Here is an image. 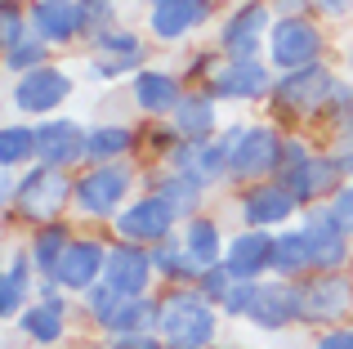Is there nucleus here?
<instances>
[{
  "label": "nucleus",
  "mask_w": 353,
  "mask_h": 349,
  "mask_svg": "<svg viewBox=\"0 0 353 349\" xmlns=\"http://www.w3.org/2000/svg\"><path fill=\"white\" fill-rule=\"evenodd\" d=\"M255 291H259V282H233L228 296L219 300V314L224 318H246L250 305H255Z\"/></svg>",
  "instance_id": "nucleus-38"
},
{
  "label": "nucleus",
  "mask_w": 353,
  "mask_h": 349,
  "mask_svg": "<svg viewBox=\"0 0 353 349\" xmlns=\"http://www.w3.org/2000/svg\"><path fill=\"white\" fill-rule=\"evenodd\" d=\"M134 108L139 112H148V117H174V108L183 103V86H179V77L174 72H165V68H143V72H134Z\"/></svg>",
  "instance_id": "nucleus-24"
},
{
  "label": "nucleus",
  "mask_w": 353,
  "mask_h": 349,
  "mask_svg": "<svg viewBox=\"0 0 353 349\" xmlns=\"http://www.w3.org/2000/svg\"><path fill=\"white\" fill-rule=\"evenodd\" d=\"M27 23L45 45H68L77 36H85L81 32V0H32Z\"/></svg>",
  "instance_id": "nucleus-23"
},
{
  "label": "nucleus",
  "mask_w": 353,
  "mask_h": 349,
  "mask_svg": "<svg viewBox=\"0 0 353 349\" xmlns=\"http://www.w3.org/2000/svg\"><path fill=\"white\" fill-rule=\"evenodd\" d=\"M201 192H206V183H197L192 174H179V170H170V174L157 179V197H161L179 219H192L201 210Z\"/></svg>",
  "instance_id": "nucleus-31"
},
{
  "label": "nucleus",
  "mask_w": 353,
  "mask_h": 349,
  "mask_svg": "<svg viewBox=\"0 0 353 349\" xmlns=\"http://www.w3.org/2000/svg\"><path fill=\"white\" fill-rule=\"evenodd\" d=\"M277 179L291 188V197L300 201V206H313V201L327 197V192H340V179H345V174H340L336 157H322V152H309V143L286 139V157H282Z\"/></svg>",
  "instance_id": "nucleus-3"
},
{
  "label": "nucleus",
  "mask_w": 353,
  "mask_h": 349,
  "mask_svg": "<svg viewBox=\"0 0 353 349\" xmlns=\"http://www.w3.org/2000/svg\"><path fill=\"white\" fill-rule=\"evenodd\" d=\"M349 77H353V45H349Z\"/></svg>",
  "instance_id": "nucleus-46"
},
{
  "label": "nucleus",
  "mask_w": 353,
  "mask_h": 349,
  "mask_svg": "<svg viewBox=\"0 0 353 349\" xmlns=\"http://www.w3.org/2000/svg\"><path fill=\"white\" fill-rule=\"evenodd\" d=\"M32 255H14L5 269V278H0V318H9L14 323L18 314L27 309V291H32Z\"/></svg>",
  "instance_id": "nucleus-30"
},
{
  "label": "nucleus",
  "mask_w": 353,
  "mask_h": 349,
  "mask_svg": "<svg viewBox=\"0 0 353 349\" xmlns=\"http://www.w3.org/2000/svg\"><path fill=\"white\" fill-rule=\"evenodd\" d=\"M304 291V323L340 327V318L353 314V282L345 273H313L300 282Z\"/></svg>",
  "instance_id": "nucleus-11"
},
{
  "label": "nucleus",
  "mask_w": 353,
  "mask_h": 349,
  "mask_svg": "<svg viewBox=\"0 0 353 349\" xmlns=\"http://www.w3.org/2000/svg\"><path fill=\"white\" fill-rule=\"evenodd\" d=\"M18 332H23L32 345H41V349H54L63 336H68V300H63V287L54 278H45L41 282V300L18 314Z\"/></svg>",
  "instance_id": "nucleus-12"
},
{
  "label": "nucleus",
  "mask_w": 353,
  "mask_h": 349,
  "mask_svg": "<svg viewBox=\"0 0 353 349\" xmlns=\"http://www.w3.org/2000/svg\"><path fill=\"white\" fill-rule=\"evenodd\" d=\"M331 215L340 219L345 233H353V183H345L340 192H331Z\"/></svg>",
  "instance_id": "nucleus-41"
},
{
  "label": "nucleus",
  "mask_w": 353,
  "mask_h": 349,
  "mask_svg": "<svg viewBox=\"0 0 353 349\" xmlns=\"http://www.w3.org/2000/svg\"><path fill=\"white\" fill-rule=\"evenodd\" d=\"M90 45H94V59H117V63H134V68L143 63V41L125 27H108V32L90 36Z\"/></svg>",
  "instance_id": "nucleus-34"
},
{
  "label": "nucleus",
  "mask_w": 353,
  "mask_h": 349,
  "mask_svg": "<svg viewBox=\"0 0 353 349\" xmlns=\"http://www.w3.org/2000/svg\"><path fill=\"white\" fill-rule=\"evenodd\" d=\"M210 9H215L210 0H157V5H148V32L165 45L183 41L210 23Z\"/></svg>",
  "instance_id": "nucleus-22"
},
{
  "label": "nucleus",
  "mask_w": 353,
  "mask_h": 349,
  "mask_svg": "<svg viewBox=\"0 0 353 349\" xmlns=\"http://www.w3.org/2000/svg\"><path fill=\"white\" fill-rule=\"evenodd\" d=\"M36 157V130L27 126H5L0 130V170H18Z\"/></svg>",
  "instance_id": "nucleus-35"
},
{
  "label": "nucleus",
  "mask_w": 353,
  "mask_h": 349,
  "mask_svg": "<svg viewBox=\"0 0 353 349\" xmlns=\"http://www.w3.org/2000/svg\"><path fill=\"white\" fill-rule=\"evenodd\" d=\"M130 148H134V130H130V126H90L85 161H94V166H103V161H121Z\"/></svg>",
  "instance_id": "nucleus-33"
},
{
  "label": "nucleus",
  "mask_w": 353,
  "mask_h": 349,
  "mask_svg": "<svg viewBox=\"0 0 353 349\" xmlns=\"http://www.w3.org/2000/svg\"><path fill=\"white\" fill-rule=\"evenodd\" d=\"M152 264H157V278L174 282V287H197L201 269L192 260V251L183 246V237H165V242L152 246Z\"/></svg>",
  "instance_id": "nucleus-27"
},
{
  "label": "nucleus",
  "mask_w": 353,
  "mask_h": 349,
  "mask_svg": "<svg viewBox=\"0 0 353 349\" xmlns=\"http://www.w3.org/2000/svg\"><path fill=\"white\" fill-rule=\"evenodd\" d=\"M68 246H72V233L54 219V224H41L36 228V237H32V264H36V273L41 278H54V269H59V260L68 255Z\"/></svg>",
  "instance_id": "nucleus-32"
},
{
  "label": "nucleus",
  "mask_w": 353,
  "mask_h": 349,
  "mask_svg": "<svg viewBox=\"0 0 353 349\" xmlns=\"http://www.w3.org/2000/svg\"><path fill=\"white\" fill-rule=\"evenodd\" d=\"M219 332V305L197 287H170L157 300V336L165 349H210Z\"/></svg>",
  "instance_id": "nucleus-1"
},
{
  "label": "nucleus",
  "mask_w": 353,
  "mask_h": 349,
  "mask_svg": "<svg viewBox=\"0 0 353 349\" xmlns=\"http://www.w3.org/2000/svg\"><path fill=\"white\" fill-rule=\"evenodd\" d=\"M336 90H340L336 72L322 68V63H309V68L282 72V81L273 86V99H277V108L291 112V117H313V112H322V108H331Z\"/></svg>",
  "instance_id": "nucleus-5"
},
{
  "label": "nucleus",
  "mask_w": 353,
  "mask_h": 349,
  "mask_svg": "<svg viewBox=\"0 0 353 349\" xmlns=\"http://www.w3.org/2000/svg\"><path fill=\"white\" fill-rule=\"evenodd\" d=\"M233 282H241V278H233V273H228V264L219 260L215 269H206V273L197 278V291H201L206 300H215V305H219V300L228 296V287H233Z\"/></svg>",
  "instance_id": "nucleus-40"
},
{
  "label": "nucleus",
  "mask_w": 353,
  "mask_h": 349,
  "mask_svg": "<svg viewBox=\"0 0 353 349\" xmlns=\"http://www.w3.org/2000/svg\"><path fill=\"white\" fill-rule=\"evenodd\" d=\"M72 90H77V81L63 68L45 63V68H32V72H23V77H14L9 99H14V108L27 112V117H50L72 99Z\"/></svg>",
  "instance_id": "nucleus-7"
},
{
  "label": "nucleus",
  "mask_w": 353,
  "mask_h": 349,
  "mask_svg": "<svg viewBox=\"0 0 353 349\" xmlns=\"http://www.w3.org/2000/svg\"><path fill=\"white\" fill-rule=\"evenodd\" d=\"M27 32H32V23L23 18V9H18L14 0H0V41H5V50L14 41H23Z\"/></svg>",
  "instance_id": "nucleus-39"
},
{
  "label": "nucleus",
  "mask_w": 353,
  "mask_h": 349,
  "mask_svg": "<svg viewBox=\"0 0 353 349\" xmlns=\"http://www.w3.org/2000/svg\"><path fill=\"white\" fill-rule=\"evenodd\" d=\"M45 63H50V45L36 32H27L23 41H14L5 50V68L14 72V77H23V72H32V68H45Z\"/></svg>",
  "instance_id": "nucleus-36"
},
{
  "label": "nucleus",
  "mask_w": 353,
  "mask_h": 349,
  "mask_svg": "<svg viewBox=\"0 0 353 349\" xmlns=\"http://www.w3.org/2000/svg\"><path fill=\"white\" fill-rule=\"evenodd\" d=\"M165 161H170V170L179 174H192L197 183H219L228 179V148L215 139H174L170 152H165Z\"/></svg>",
  "instance_id": "nucleus-19"
},
{
  "label": "nucleus",
  "mask_w": 353,
  "mask_h": 349,
  "mask_svg": "<svg viewBox=\"0 0 353 349\" xmlns=\"http://www.w3.org/2000/svg\"><path fill=\"white\" fill-rule=\"evenodd\" d=\"M273 68L259 59H228L210 72V94L215 99H237V103H255V99L273 94Z\"/></svg>",
  "instance_id": "nucleus-15"
},
{
  "label": "nucleus",
  "mask_w": 353,
  "mask_h": 349,
  "mask_svg": "<svg viewBox=\"0 0 353 349\" xmlns=\"http://www.w3.org/2000/svg\"><path fill=\"white\" fill-rule=\"evenodd\" d=\"M273 251H277V233H268V228H241L237 237H228L224 264H228L233 278L259 282L268 269H273Z\"/></svg>",
  "instance_id": "nucleus-20"
},
{
  "label": "nucleus",
  "mask_w": 353,
  "mask_h": 349,
  "mask_svg": "<svg viewBox=\"0 0 353 349\" xmlns=\"http://www.w3.org/2000/svg\"><path fill=\"white\" fill-rule=\"evenodd\" d=\"M152 278H157L152 246L121 242V246H112V251H108L103 282L117 291V296H125V300H134V296H148V291H152Z\"/></svg>",
  "instance_id": "nucleus-16"
},
{
  "label": "nucleus",
  "mask_w": 353,
  "mask_h": 349,
  "mask_svg": "<svg viewBox=\"0 0 353 349\" xmlns=\"http://www.w3.org/2000/svg\"><path fill=\"white\" fill-rule=\"evenodd\" d=\"M300 228H304V237H309V246H313V264H318V273H340L353 260L349 233L340 228V219L331 215V206L304 210V224Z\"/></svg>",
  "instance_id": "nucleus-14"
},
{
  "label": "nucleus",
  "mask_w": 353,
  "mask_h": 349,
  "mask_svg": "<svg viewBox=\"0 0 353 349\" xmlns=\"http://www.w3.org/2000/svg\"><path fill=\"white\" fill-rule=\"evenodd\" d=\"M313 349H353V327H345V323H340V327H327Z\"/></svg>",
  "instance_id": "nucleus-42"
},
{
  "label": "nucleus",
  "mask_w": 353,
  "mask_h": 349,
  "mask_svg": "<svg viewBox=\"0 0 353 349\" xmlns=\"http://www.w3.org/2000/svg\"><path fill=\"white\" fill-rule=\"evenodd\" d=\"M322 59V32L309 18H277L273 32H268V63L282 72L309 68Z\"/></svg>",
  "instance_id": "nucleus-10"
},
{
  "label": "nucleus",
  "mask_w": 353,
  "mask_h": 349,
  "mask_svg": "<svg viewBox=\"0 0 353 349\" xmlns=\"http://www.w3.org/2000/svg\"><path fill=\"white\" fill-rule=\"evenodd\" d=\"M246 323H255L259 332H286L291 323H304V291H300V282H291V278L259 282Z\"/></svg>",
  "instance_id": "nucleus-13"
},
{
  "label": "nucleus",
  "mask_w": 353,
  "mask_h": 349,
  "mask_svg": "<svg viewBox=\"0 0 353 349\" xmlns=\"http://www.w3.org/2000/svg\"><path fill=\"white\" fill-rule=\"evenodd\" d=\"M313 5H318L322 14H331V18H345L353 9V0H313Z\"/></svg>",
  "instance_id": "nucleus-45"
},
{
  "label": "nucleus",
  "mask_w": 353,
  "mask_h": 349,
  "mask_svg": "<svg viewBox=\"0 0 353 349\" xmlns=\"http://www.w3.org/2000/svg\"><path fill=\"white\" fill-rule=\"evenodd\" d=\"M72 192H77V179L54 166H32L18 179V192H14V210L36 224H54L63 210L72 206Z\"/></svg>",
  "instance_id": "nucleus-4"
},
{
  "label": "nucleus",
  "mask_w": 353,
  "mask_h": 349,
  "mask_svg": "<svg viewBox=\"0 0 353 349\" xmlns=\"http://www.w3.org/2000/svg\"><path fill=\"white\" fill-rule=\"evenodd\" d=\"M282 157H286V139L273 126H246V134L237 139L233 157H228V179L233 183H259V179L282 170Z\"/></svg>",
  "instance_id": "nucleus-6"
},
{
  "label": "nucleus",
  "mask_w": 353,
  "mask_h": 349,
  "mask_svg": "<svg viewBox=\"0 0 353 349\" xmlns=\"http://www.w3.org/2000/svg\"><path fill=\"white\" fill-rule=\"evenodd\" d=\"M108 251H112V246H103L99 237H72L68 255H63L59 269H54V282H59L63 291H77V296H85L90 287H99V282H103Z\"/></svg>",
  "instance_id": "nucleus-17"
},
{
  "label": "nucleus",
  "mask_w": 353,
  "mask_h": 349,
  "mask_svg": "<svg viewBox=\"0 0 353 349\" xmlns=\"http://www.w3.org/2000/svg\"><path fill=\"white\" fill-rule=\"evenodd\" d=\"M268 5H273L277 18H304V9H309L313 0H268Z\"/></svg>",
  "instance_id": "nucleus-44"
},
{
  "label": "nucleus",
  "mask_w": 353,
  "mask_h": 349,
  "mask_svg": "<svg viewBox=\"0 0 353 349\" xmlns=\"http://www.w3.org/2000/svg\"><path fill=\"white\" fill-rule=\"evenodd\" d=\"M117 237L121 242H134V246H157L165 242V237H174V228H179V215H174L170 206H165L157 192H148V197L130 201L125 210L112 219Z\"/></svg>",
  "instance_id": "nucleus-9"
},
{
  "label": "nucleus",
  "mask_w": 353,
  "mask_h": 349,
  "mask_svg": "<svg viewBox=\"0 0 353 349\" xmlns=\"http://www.w3.org/2000/svg\"><path fill=\"white\" fill-rule=\"evenodd\" d=\"M183 246L192 251V260H197V269L206 273V269H215L219 260H224V233H219V224L215 219H206V215H192V219H183Z\"/></svg>",
  "instance_id": "nucleus-28"
},
{
  "label": "nucleus",
  "mask_w": 353,
  "mask_h": 349,
  "mask_svg": "<svg viewBox=\"0 0 353 349\" xmlns=\"http://www.w3.org/2000/svg\"><path fill=\"white\" fill-rule=\"evenodd\" d=\"M130 188H134V170L125 161H103L77 174V192H72V210L81 219H117L130 206Z\"/></svg>",
  "instance_id": "nucleus-2"
},
{
  "label": "nucleus",
  "mask_w": 353,
  "mask_h": 349,
  "mask_svg": "<svg viewBox=\"0 0 353 349\" xmlns=\"http://www.w3.org/2000/svg\"><path fill=\"white\" fill-rule=\"evenodd\" d=\"M85 139L90 130L68 117H45V126H36V161L41 166H54V170H68L77 161H85Z\"/></svg>",
  "instance_id": "nucleus-18"
},
{
  "label": "nucleus",
  "mask_w": 353,
  "mask_h": 349,
  "mask_svg": "<svg viewBox=\"0 0 353 349\" xmlns=\"http://www.w3.org/2000/svg\"><path fill=\"white\" fill-rule=\"evenodd\" d=\"M273 5L268 0H246V5H237L233 14L224 18V27H219V50L228 54V59H255L259 50H264V36L273 32Z\"/></svg>",
  "instance_id": "nucleus-8"
},
{
  "label": "nucleus",
  "mask_w": 353,
  "mask_h": 349,
  "mask_svg": "<svg viewBox=\"0 0 353 349\" xmlns=\"http://www.w3.org/2000/svg\"><path fill=\"white\" fill-rule=\"evenodd\" d=\"M94 327L108 341H121V336H157V300L152 296H134V300L121 296Z\"/></svg>",
  "instance_id": "nucleus-25"
},
{
  "label": "nucleus",
  "mask_w": 353,
  "mask_h": 349,
  "mask_svg": "<svg viewBox=\"0 0 353 349\" xmlns=\"http://www.w3.org/2000/svg\"><path fill=\"white\" fill-rule=\"evenodd\" d=\"M103 349H165L161 336H121V341H108Z\"/></svg>",
  "instance_id": "nucleus-43"
},
{
  "label": "nucleus",
  "mask_w": 353,
  "mask_h": 349,
  "mask_svg": "<svg viewBox=\"0 0 353 349\" xmlns=\"http://www.w3.org/2000/svg\"><path fill=\"white\" fill-rule=\"evenodd\" d=\"M174 139H215L219 130V103L215 94H183V103L174 108Z\"/></svg>",
  "instance_id": "nucleus-26"
},
{
  "label": "nucleus",
  "mask_w": 353,
  "mask_h": 349,
  "mask_svg": "<svg viewBox=\"0 0 353 349\" xmlns=\"http://www.w3.org/2000/svg\"><path fill=\"white\" fill-rule=\"evenodd\" d=\"M112 18H117V0H81V32L85 36H99L108 27H117Z\"/></svg>",
  "instance_id": "nucleus-37"
},
{
  "label": "nucleus",
  "mask_w": 353,
  "mask_h": 349,
  "mask_svg": "<svg viewBox=\"0 0 353 349\" xmlns=\"http://www.w3.org/2000/svg\"><path fill=\"white\" fill-rule=\"evenodd\" d=\"M210 349H237V345H210Z\"/></svg>",
  "instance_id": "nucleus-47"
},
{
  "label": "nucleus",
  "mask_w": 353,
  "mask_h": 349,
  "mask_svg": "<svg viewBox=\"0 0 353 349\" xmlns=\"http://www.w3.org/2000/svg\"><path fill=\"white\" fill-rule=\"evenodd\" d=\"M295 210H300V201L291 197V188L282 179H259L241 192V219H246V228H277Z\"/></svg>",
  "instance_id": "nucleus-21"
},
{
  "label": "nucleus",
  "mask_w": 353,
  "mask_h": 349,
  "mask_svg": "<svg viewBox=\"0 0 353 349\" xmlns=\"http://www.w3.org/2000/svg\"><path fill=\"white\" fill-rule=\"evenodd\" d=\"M148 5H157V0H148Z\"/></svg>",
  "instance_id": "nucleus-48"
},
{
  "label": "nucleus",
  "mask_w": 353,
  "mask_h": 349,
  "mask_svg": "<svg viewBox=\"0 0 353 349\" xmlns=\"http://www.w3.org/2000/svg\"><path fill=\"white\" fill-rule=\"evenodd\" d=\"M273 273L277 278H304V273H318V264H313V246L309 237H304V228H286V233H277V251H273Z\"/></svg>",
  "instance_id": "nucleus-29"
}]
</instances>
